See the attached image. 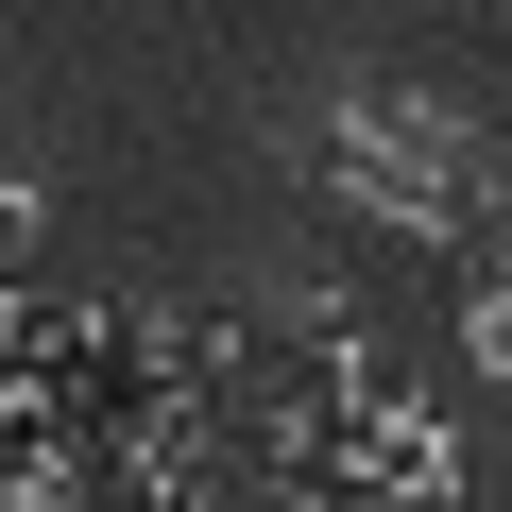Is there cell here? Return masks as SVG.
<instances>
[{
	"label": "cell",
	"instance_id": "1",
	"mask_svg": "<svg viewBox=\"0 0 512 512\" xmlns=\"http://www.w3.org/2000/svg\"><path fill=\"white\" fill-rule=\"evenodd\" d=\"M478 376H495V393H512V291H495V308H478Z\"/></svg>",
	"mask_w": 512,
	"mask_h": 512
}]
</instances>
